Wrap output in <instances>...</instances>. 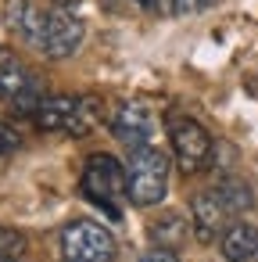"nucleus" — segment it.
Listing matches in <instances>:
<instances>
[{"label": "nucleus", "instance_id": "obj_9", "mask_svg": "<svg viewBox=\"0 0 258 262\" xmlns=\"http://www.w3.org/2000/svg\"><path fill=\"white\" fill-rule=\"evenodd\" d=\"M226 262H258V226L254 223H229L219 237Z\"/></svg>", "mask_w": 258, "mask_h": 262}, {"label": "nucleus", "instance_id": "obj_11", "mask_svg": "<svg viewBox=\"0 0 258 262\" xmlns=\"http://www.w3.org/2000/svg\"><path fill=\"white\" fill-rule=\"evenodd\" d=\"M151 237H154V244H158V248H172V251H176V244L186 237V223H183V215L165 212L161 219H154V223H151Z\"/></svg>", "mask_w": 258, "mask_h": 262}, {"label": "nucleus", "instance_id": "obj_7", "mask_svg": "<svg viewBox=\"0 0 258 262\" xmlns=\"http://www.w3.org/2000/svg\"><path fill=\"white\" fill-rule=\"evenodd\" d=\"M111 133H115V140H122L129 151H136V147H151V137H154V119H151V112L144 108V104H119L115 112H111Z\"/></svg>", "mask_w": 258, "mask_h": 262}, {"label": "nucleus", "instance_id": "obj_2", "mask_svg": "<svg viewBox=\"0 0 258 262\" xmlns=\"http://www.w3.org/2000/svg\"><path fill=\"white\" fill-rule=\"evenodd\" d=\"M108 108L101 97L93 94H54V97H43V104L36 108V126L43 133H68V137H86L93 133L101 122H104Z\"/></svg>", "mask_w": 258, "mask_h": 262}, {"label": "nucleus", "instance_id": "obj_8", "mask_svg": "<svg viewBox=\"0 0 258 262\" xmlns=\"http://www.w3.org/2000/svg\"><path fill=\"white\" fill-rule=\"evenodd\" d=\"M190 223H194V237L197 241H219L226 233V226L233 223V215L222 208V201L215 198V190H201L190 198Z\"/></svg>", "mask_w": 258, "mask_h": 262}, {"label": "nucleus", "instance_id": "obj_15", "mask_svg": "<svg viewBox=\"0 0 258 262\" xmlns=\"http://www.w3.org/2000/svg\"><path fill=\"white\" fill-rule=\"evenodd\" d=\"M136 262H179V255H176L172 248H151V251H144Z\"/></svg>", "mask_w": 258, "mask_h": 262}, {"label": "nucleus", "instance_id": "obj_18", "mask_svg": "<svg viewBox=\"0 0 258 262\" xmlns=\"http://www.w3.org/2000/svg\"><path fill=\"white\" fill-rule=\"evenodd\" d=\"M8 61H11V58H8V51H4V47H0V69H4Z\"/></svg>", "mask_w": 258, "mask_h": 262}, {"label": "nucleus", "instance_id": "obj_16", "mask_svg": "<svg viewBox=\"0 0 258 262\" xmlns=\"http://www.w3.org/2000/svg\"><path fill=\"white\" fill-rule=\"evenodd\" d=\"M140 8H147L151 15H176V0H136Z\"/></svg>", "mask_w": 258, "mask_h": 262}, {"label": "nucleus", "instance_id": "obj_10", "mask_svg": "<svg viewBox=\"0 0 258 262\" xmlns=\"http://www.w3.org/2000/svg\"><path fill=\"white\" fill-rule=\"evenodd\" d=\"M212 190H215V198L222 201V208H226L233 219L244 215L247 208H254V190H251V183L240 180V176H222Z\"/></svg>", "mask_w": 258, "mask_h": 262}, {"label": "nucleus", "instance_id": "obj_4", "mask_svg": "<svg viewBox=\"0 0 258 262\" xmlns=\"http://www.w3.org/2000/svg\"><path fill=\"white\" fill-rule=\"evenodd\" d=\"M79 187L86 194V201H93L97 208H104L111 219L122 215L119 201L126 198V165H119V158L111 155H90L79 176Z\"/></svg>", "mask_w": 258, "mask_h": 262}, {"label": "nucleus", "instance_id": "obj_1", "mask_svg": "<svg viewBox=\"0 0 258 262\" xmlns=\"http://www.w3.org/2000/svg\"><path fill=\"white\" fill-rule=\"evenodd\" d=\"M4 22L11 33H18L22 40H29L40 54L47 58H68L79 51L86 29L72 11L61 8H40L33 0H8L4 8Z\"/></svg>", "mask_w": 258, "mask_h": 262}, {"label": "nucleus", "instance_id": "obj_17", "mask_svg": "<svg viewBox=\"0 0 258 262\" xmlns=\"http://www.w3.org/2000/svg\"><path fill=\"white\" fill-rule=\"evenodd\" d=\"M79 4H83V0H51V8H61V11H72Z\"/></svg>", "mask_w": 258, "mask_h": 262}, {"label": "nucleus", "instance_id": "obj_3", "mask_svg": "<svg viewBox=\"0 0 258 262\" xmlns=\"http://www.w3.org/2000/svg\"><path fill=\"white\" fill-rule=\"evenodd\" d=\"M169 155L158 147H136L129 151V165H126V201L136 208H151L158 201H165L169 194Z\"/></svg>", "mask_w": 258, "mask_h": 262}, {"label": "nucleus", "instance_id": "obj_13", "mask_svg": "<svg viewBox=\"0 0 258 262\" xmlns=\"http://www.w3.org/2000/svg\"><path fill=\"white\" fill-rule=\"evenodd\" d=\"M18 147H22V133L15 126H8V122H0V155H11Z\"/></svg>", "mask_w": 258, "mask_h": 262}, {"label": "nucleus", "instance_id": "obj_12", "mask_svg": "<svg viewBox=\"0 0 258 262\" xmlns=\"http://www.w3.org/2000/svg\"><path fill=\"white\" fill-rule=\"evenodd\" d=\"M26 255V233L15 226H0V262H18Z\"/></svg>", "mask_w": 258, "mask_h": 262}, {"label": "nucleus", "instance_id": "obj_14", "mask_svg": "<svg viewBox=\"0 0 258 262\" xmlns=\"http://www.w3.org/2000/svg\"><path fill=\"white\" fill-rule=\"evenodd\" d=\"M219 0H176V15H201V11H208V8H215Z\"/></svg>", "mask_w": 258, "mask_h": 262}, {"label": "nucleus", "instance_id": "obj_5", "mask_svg": "<svg viewBox=\"0 0 258 262\" xmlns=\"http://www.w3.org/2000/svg\"><path fill=\"white\" fill-rule=\"evenodd\" d=\"M61 255L65 262H111L119 255V241L90 219H72L61 230Z\"/></svg>", "mask_w": 258, "mask_h": 262}, {"label": "nucleus", "instance_id": "obj_6", "mask_svg": "<svg viewBox=\"0 0 258 262\" xmlns=\"http://www.w3.org/2000/svg\"><path fill=\"white\" fill-rule=\"evenodd\" d=\"M169 137H172V155L179 162L183 172H204L212 165V155H215V140L212 133L194 122V119H172L169 122Z\"/></svg>", "mask_w": 258, "mask_h": 262}]
</instances>
